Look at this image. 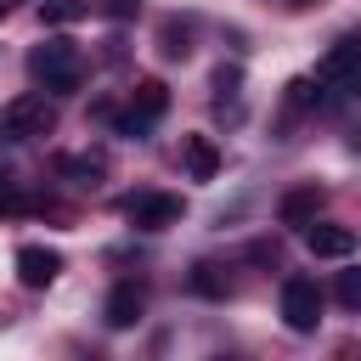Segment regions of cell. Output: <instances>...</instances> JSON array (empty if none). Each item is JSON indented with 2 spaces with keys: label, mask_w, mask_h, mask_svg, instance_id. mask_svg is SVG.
<instances>
[{
  "label": "cell",
  "mask_w": 361,
  "mask_h": 361,
  "mask_svg": "<svg viewBox=\"0 0 361 361\" xmlns=\"http://www.w3.org/2000/svg\"><path fill=\"white\" fill-rule=\"evenodd\" d=\"M56 169H62V175H73L79 186H96V175H102L107 164H102V158H62Z\"/></svg>",
  "instance_id": "cell-16"
},
{
  "label": "cell",
  "mask_w": 361,
  "mask_h": 361,
  "mask_svg": "<svg viewBox=\"0 0 361 361\" xmlns=\"http://www.w3.org/2000/svg\"><path fill=\"white\" fill-rule=\"evenodd\" d=\"M333 293H338V305H344V310H361V265H350V271H338V282H333Z\"/></svg>",
  "instance_id": "cell-15"
},
{
  "label": "cell",
  "mask_w": 361,
  "mask_h": 361,
  "mask_svg": "<svg viewBox=\"0 0 361 361\" xmlns=\"http://www.w3.org/2000/svg\"><path fill=\"white\" fill-rule=\"evenodd\" d=\"M6 6H11V0H0V11H6Z\"/></svg>",
  "instance_id": "cell-22"
},
{
  "label": "cell",
  "mask_w": 361,
  "mask_h": 361,
  "mask_svg": "<svg viewBox=\"0 0 361 361\" xmlns=\"http://www.w3.org/2000/svg\"><path fill=\"white\" fill-rule=\"evenodd\" d=\"M192 293H203V299H226V293H231V276H226L220 265L203 259V265H192Z\"/></svg>",
  "instance_id": "cell-14"
},
{
  "label": "cell",
  "mask_w": 361,
  "mask_h": 361,
  "mask_svg": "<svg viewBox=\"0 0 361 361\" xmlns=\"http://www.w3.org/2000/svg\"><path fill=\"white\" fill-rule=\"evenodd\" d=\"M164 113H169V85H164V79H141V85L130 90V107H124V113H113V130L141 141Z\"/></svg>",
  "instance_id": "cell-4"
},
{
  "label": "cell",
  "mask_w": 361,
  "mask_h": 361,
  "mask_svg": "<svg viewBox=\"0 0 361 361\" xmlns=\"http://www.w3.org/2000/svg\"><path fill=\"white\" fill-rule=\"evenodd\" d=\"M180 169H186V180H214L220 175L214 135H180Z\"/></svg>",
  "instance_id": "cell-11"
},
{
  "label": "cell",
  "mask_w": 361,
  "mask_h": 361,
  "mask_svg": "<svg viewBox=\"0 0 361 361\" xmlns=\"http://www.w3.org/2000/svg\"><path fill=\"white\" fill-rule=\"evenodd\" d=\"M17 209H28V197H23L17 175H6V169H0V214H17Z\"/></svg>",
  "instance_id": "cell-17"
},
{
  "label": "cell",
  "mask_w": 361,
  "mask_h": 361,
  "mask_svg": "<svg viewBox=\"0 0 361 361\" xmlns=\"http://www.w3.org/2000/svg\"><path fill=\"white\" fill-rule=\"evenodd\" d=\"M192 45H186V28L180 23H164V56H186Z\"/></svg>",
  "instance_id": "cell-20"
},
{
  "label": "cell",
  "mask_w": 361,
  "mask_h": 361,
  "mask_svg": "<svg viewBox=\"0 0 361 361\" xmlns=\"http://www.w3.org/2000/svg\"><path fill=\"white\" fill-rule=\"evenodd\" d=\"M316 90H322V102H344V96H361V34H344V39H333L327 51H322V62H316Z\"/></svg>",
  "instance_id": "cell-1"
},
{
  "label": "cell",
  "mask_w": 361,
  "mask_h": 361,
  "mask_svg": "<svg viewBox=\"0 0 361 361\" xmlns=\"http://www.w3.org/2000/svg\"><path fill=\"white\" fill-rule=\"evenodd\" d=\"M237 90H243V73L237 68H220L214 73V113L220 118H243V96Z\"/></svg>",
  "instance_id": "cell-12"
},
{
  "label": "cell",
  "mask_w": 361,
  "mask_h": 361,
  "mask_svg": "<svg viewBox=\"0 0 361 361\" xmlns=\"http://www.w3.org/2000/svg\"><path fill=\"white\" fill-rule=\"evenodd\" d=\"M305 248L316 259H350L355 254V231L350 226H333V220H310L305 226Z\"/></svg>",
  "instance_id": "cell-9"
},
{
  "label": "cell",
  "mask_w": 361,
  "mask_h": 361,
  "mask_svg": "<svg viewBox=\"0 0 361 361\" xmlns=\"http://www.w3.org/2000/svg\"><path fill=\"white\" fill-rule=\"evenodd\" d=\"M322 197H327V192H322L316 180H305V186H288V192L276 197V220H282V226H310V220L322 214Z\"/></svg>",
  "instance_id": "cell-10"
},
{
  "label": "cell",
  "mask_w": 361,
  "mask_h": 361,
  "mask_svg": "<svg viewBox=\"0 0 361 361\" xmlns=\"http://www.w3.org/2000/svg\"><path fill=\"white\" fill-rule=\"evenodd\" d=\"M51 130H56V107L39 90H23L0 107V141H34V135H51Z\"/></svg>",
  "instance_id": "cell-3"
},
{
  "label": "cell",
  "mask_w": 361,
  "mask_h": 361,
  "mask_svg": "<svg viewBox=\"0 0 361 361\" xmlns=\"http://www.w3.org/2000/svg\"><path fill=\"white\" fill-rule=\"evenodd\" d=\"M118 209H124V220H130L135 231H169V226H180V214H186V203H180L175 192H130Z\"/></svg>",
  "instance_id": "cell-6"
},
{
  "label": "cell",
  "mask_w": 361,
  "mask_h": 361,
  "mask_svg": "<svg viewBox=\"0 0 361 361\" xmlns=\"http://www.w3.org/2000/svg\"><path fill=\"white\" fill-rule=\"evenodd\" d=\"M28 79L45 85L51 96H73L79 79H85V56H79V45H68V39H45V45H34V51H28Z\"/></svg>",
  "instance_id": "cell-2"
},
{
  "label": "cell",
  "mask_w": 361,
  "mask_h": 361,
  "mask_svg": "<svg viewBox=\"0 0 361 361\" xmlns=\"http://www.w3.org/2000/svg\"><path fill=\"white\" fill-rule=\"evenodd\" d=\"M79 17H90V0H39V23L45 28H68Z\"/></svg>",
  "instance_id": "cell-13"
},
{
  "label": "cell",
  "mask_w": 361,
  "mask_h": 361,
  "mask_svg": "<svg viewBox=\"0 0 361 361\" xmlns=\"http://www.w3.org/2000/svg\"><path fill=\"white\" fill-rule=\"evenodd\" d=\"M316 102H322L316 79H293V85H288V107H316Z\"/></svg>",
  "instance_id": "cell-18"
},
{
  "label": "cell",
  "mask_w": 361,
  "mask_h": 361,
  "mask_svg": "<svg viewBox=\"0 0 361 361\" xmlns=\"http://www.w3.org/2000/svg\"><path fill=\"white\" fill-rule=\"evenodd\" d=\"M96 11H102V17H113V23H130V17L141 11V0H96Z\"/></svg>",
  "instance_id": "cell-19"
},
{
  "label": "cell",
  "mask_w": 361,
  "mask_h": 361,
  "mask_svg": "<svg viewBox=\"0 0 361 361\" xmlns=\"http://www.w3.org/2000/svg\"><path fill=\"white\" fill-rule=\"evenodd\" d=\"M62 276V254L45 248V243H23L17 248V282L23 288H51Z\"/></svg>",
  "instance_id": "cell-7"
},
{
  "label": "cell",
  "mask_w": 361,
  "mask_h": 361,
  "mask_svg": "<svg viewBox=\"0 0 361 361\" xmlns=\"http://www.w3.org/2000/svg\"><path fill=\"white\" fill-rule=\"evenodd\" d=\"M276 310H282L288 333H316L322 327V288H316V276H288Z\"/></svg>",
  "instance_id": "cell-5"
},
{
  "label": "cell",
  "mask_w": 361,
  "mask_h": 361,
  "mask_svg": "<svg viewBox=\"0 0 361 361\" xmlns=\"http://www.w3.org/2000/svg\"><path fill=\"white\" fill-rule=\"evenodd\" d=\"M288 6H293V11H305V6H316V0H288Z\"/></svg>",
  "instance_id": "cell-21"
},
{
  "label": "cell",
  "mask_w": 361,
  "mask_h": 361,
  "mask_svg": "<svg viewBox=\"0 0 361 361\" xmlns=\"http://www.w3.org/2000/svg\"><path fill=\"white\" fill-rule=\"evenodd\" d=\"M141 310H147V293H141V282H113L107 288V299H102V322L107 327H135L141 322Z\"/></svg>",
  "instance_id": "cell-8"
}]
</instances>
